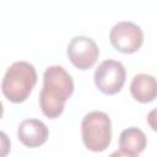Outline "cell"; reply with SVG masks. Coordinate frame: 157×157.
Segmentation results:
<instances>
[{"mask_svg":"<svg viewBox=\"0 0 157 157\" xmlns=\"http://www.w3.org/2000/svg\"><path fill=\"white\" fill-rule=\"evenodd\" d=\"M74 92V81L70 74L60 65L47 67L43 75V88L39 104L43 114L55 119L64 112L65 103Z\"/></svg>","mask_w":157,"mask_h":157,"instance_id":"cell-1","label":"cell"},{"mask_svg":"<svg viewBox=\"0 0 157 157\" xmlns=\"http://www.w3.org/2000/svg\"><path fill=\"white\" fill-rule=\"evenodd\" d=\"M37 82V72L28 61H16L5 72L1 91L12 103L25 102Z\"/></svg>","mask_w":157,"mask_h":157,"instance_id":"cell-2","label":"cell"},{"mask_svg":"<svg viewBox=\"0 0 157 157\" xmlns=\"http://www.w3.org/2000/svg\"><path fill=\"white\" fill-rule=\"evenodd\" d=\"M81 134L82 141L90 151H104L112 140V123L108 114L99 110L86 114L81 123Z\"/></svg>","mask_w":157,"mask_h":157,"instance_id":"cell-3","label":"cell"},{"mask_svg":"<svg viewBox=\"0 0 157 157\" xmlns=\"http://www.w3.org/2000/svg\"><path fill=\"white\" fill-rule=\"evenodd\" d=\"M126 78V71L124 65L117 60H104L94 71V83L97 88L104 94L118 93Z\"/></svg>","mask_w":157,"mask_h":157,"instance_id":"cell-4","label":"cell"},{"mask_svg":"<svg viewBox=\"0 0 157 157\" xmlns=\"http://www.w3.org/2000/svg\"><path fill=\"white\" fill-rule=\"evenodd\" d=\"M112 45L120 53L132 54L144 43V33L140 26L130 21H121L113 26L109 33Z\"/></svg>","mask_w":157,"mask_h":157,"instance_id":"cell-5","label":"cell"},{"mask_svg":"<svg viewBox=\"0 0 157 157\" xmlns=\"http://www.w3.org/2000/svg\"><path fill=\"white\" fill-rule=\"evenodd\" d=\"M67 56L75 67L88 70L96 64L99 56V49L90 37L76 36L67 45Z\"/></svg>","mask_w":157,"mask_h":157,"instance_id":"cell-6","label":"cell"},{"mask_svg":"<svg viewBox=\"0 0 157 157\" xmlns=\"http://www.w3.org/2000/svg\"><path fill=\"white\" fill-rule=\"evenodd\" d=\"M48 128L38 119H26L17 129V137L26 147H39L48 140Z\"/></svg>","mask_w":157,"mask_h":157,"instance_id":"cell-7","label":"cell"},{"mask_svg":"<svg viewBox=\"0 0 157 157\" xmlns=\"http://www.w3.org/2000/svg\"><path fill=\"white\" fill-rule=\"evenodd\" d=\"M146 145L147 139L142 130L137 128H128L123 130L119 136L120 150L117 152V155L136 157L145 150Z\"/></svg>","mask_w":157,"mask_h":157,"instance_id":"cell-8","label":"cell"},{"mask_svg":"<svg viewBox=\"0 0 157 157\" xmlns=\"http://www.w3.org/2000/svg\"><path fill=\"white\" fill-rule=\"evenodd\" d=\"M130 92L135 101L140 103L152 102L157 96V85L152 75L139 74L130 83Z\"/></svg>","mask_w":157,"mask_h":157,"instance_id":"cell-9","label":"cell"},{"mask_svg":"<svg viewBox=\"0 0 157 157\" xmlns=\"http://www.w3.org/2000/svg\"><path fill=\"white\" fill-rule=\"evenodd\" d=\"M10 148H11V142L9 136L4 131H0V157L7 156L10 152Z\"/></svg>","mask_w":157,"mask_h":157,"instance_id":"cell-10","label":"cell"},{"mask_svg":"<svg viewBox=\"0 0 157 157\" xmlns=\"http://www.w3.org/2000/svg\"><path fill=\"white\" fill-rule=\"evenodd\" d=\"M2 114H4V105H2V102L0 101V119L2 118Z\"/></svg>","mask_w":157,"mask_h":157,"instance_id":"cell-11","label":"cell"}]
</instances>
